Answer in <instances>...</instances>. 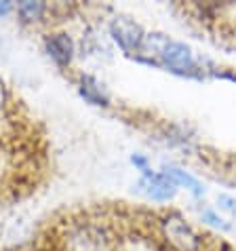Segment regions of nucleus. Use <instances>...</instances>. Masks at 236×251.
Returning a JSON list of instances; mask_svg holds the SVG:
<instances>
[{
  "mask_svg": "<svg viewBox=\"0 0 236 251\" xmlns=\"http://www.w3.org/2000/svg\"><path fill=\"white\" fill-rule=\"evenodd\" d=\"M161 222V236L166 241V245L175 251H203L205 249V239L198 234L188 222H186L179 213H169L165 215Z\"/></svg>",
  "mask_w": 236,
  "mask_h": 251,
  "instance_id": "nucleus-1",
  "label": "nucleus"
},
{
  "mask_svg": "<svg viewBox=\"0 0 236 251\" xmlns=\"http://www.w3.org/2000/svg\"><path fill=\"white\" fill-rule=\"evenodd\" d=\"M110 34H112V38L118 43V47L127 53L140 51L143 36H145L143 27L129 17H114L110 22Z\"/></svg>",
  "mask_w": 236,
  "mask_h": 251,
  "instance_id": "nucleus-2",
  "label": "nucleus"
},
{
  "mask_svg": "<svg viewBox=\"0 0 236 251\" xmlns=\"http://www.w3.org/2000/svg\"><path fill=\"white\" fill-rule=\"evenodd\" d=\"M140 192H143L152 201H169L175 194V184L165 173H154L145 169L143 179H140Z\"/></svg>",
  "mask_w": 236,
  "mask_h": 251,
  "instance_id": "nucleus-3",
  "label": "nucleus"
},
{
  "mask_svg": "<svg viewBox=\"0 0 236 251\" xmlns=\"http://www.w3.org/2000/svg\"><path fill=\"white\" fill-rule=\"evenodd\" d=\"M47 53L51 55V59L61 68H68L74 59V40L68 36L66 32H57V34H48L47 40Z\"/></svg>",
  "mask_w": 236,
  "mask_h": 251,
  "instance_id": "nucleus-4",
  "label": "nucleus"
},
{
  "mask_svg": "<svg viewBox=\"0 0 236 251\" xmlns=\"http://www.w3.org/2000/svg\"><path fill=\"white\" fill-rule=\"evenodd\" d=\"M161 59L166 68L173 70V72H186V70L194 68V55L190 51V47L184 45V43H177V40H171L169 47L165 49Z\"/></svg>",
  "mask_w": 236,
  "mask_h": 251,
  "instance_id": "nucleus-5",
  "label": "nucleus"
},
{
  "mask_svg": "<svg viewBox=\"0 0 236 251\" xmlns=\"http://www.w3.org/2000/svg\"><path fill=\"white\" fill-rule=\"evenodd\" d=\"M78 91H80V95L85 97L89 103H93V106H108V103H110L108 91L103 89V85L99 80L93 78L91 74H80Z\"/></svg>",
  "mask_w": 236,
  "mask_h": 251,
  "instance_id": "nucleus-6",
  "label": "nucleus"
},
{
  "mask_svg": "<svg viewBox=\"0 0 236 251\" xmlns=\"http://www.w3.org/2000/svg\"><path fill=\"white\" fill-rule=\"evenodd\" d=\"M165 176L169 177L175 186H177V184H184L186 188H190V190H192L194 194H198V197L205 192V188L200 186V182H198L196 177H192L190 173H186V171H182V169H177V167H166V169H165Z\"/></svg>",
  "mask_w": 236,
  "mask_h": 251,
  "instance_id": "nucleus-7",
  "label": "nucleus"
},
{
  "mask_svg": "<svg viewBox=\"0 0 236 251\" xmlns=\"http://www.w3.org/2000/svg\"><path fill=\"white\" fill-rule=\"evenodd\" d=\"M169 43H171L169 36H165L161 32H150L143 36L142 51L145 55H158V57H163V53H165V49L169 47Z\"/></svg>",
  "mask_w": 236,
  "mask_h": 251,
  "instance_id": "nucleus-8",
  "label": "nucleus"
},
{
  "mask_svg": "<svg viewBox=\"0 0 236 251\" xmlns=\"http://www.w3.org/2000/svg\"><path fill=\"white\" fill-rule=\"evenodd\" d=\"M48 13V4L45 2H22L17 4V15L24 22H38Z\"/></svg>",
  "mask_w": 236,
  "mask_h": 251,
  "instance_id": "nucleus-9",
  "label": "nucleus"
},
{
  "mask_svg": "<svg viewBox=\"0 0 236 251\" xmlns=\"http://www.w3.org/2000/svg\"><path fill=\"white\" fill-rule=\"evenodd\" d=\"M11 103H13V95L9 93V89H6L4 80L0 78V116H2V118L6 116V112H9Z\"/></svg>",
  "mask_w": 236,
  "mask_h": 251,
  "instance_id": "nucleus-10",
  "label": "nucleus"
},
{
  "mask_svg": "<svg viewBox=\"0 0 236 251\" xmlns=\"http://www.w3.org/2000/svg\"><path fill=\"white\" fill-rule=\"evenodd\" d=\"M217 203H219V207L224 209V211H228V213H236V201H234L232 197H228V194H219Z\"/></svg>",
  "mask_w": 236,
  "mask_h": 251,
  "instance_id": "nucleus-11",
  "label": "nucleus"
},
{
  "mask_svg": "<svg viewBox=\"0 0 236 251\" xmlns=\"http://www.w3.org/2000/svg\"><path fill=\"white\" fill-rule=\"evenodd\" d=\"M203 220L209 222L211 226H219V228H230V224H224V220L219 218V215H215L213 211H205L203 213Z\"/></svg>",
  "mask_w": 236,
  "mask_h": 251,
  "instance_id": "nucleus-12",
  "label": "nucleus"
},
{
  "mask_svg": "<svg viewBox=\"0 0 236 251\" xmlns=\"http://www.w3.org/2000/svg\"><path fill=\"white\" fill-rule=\"evenodd\" d=\"M13 13V4L11 2H0V19H4L6 15Z\"/></svg>",
  "mask_w": 236,
  "mask_h": 251,
  "instance_id": "nucleus-13",
  "label": "nucleus"
},
{
  "mask_svg": "<svg viewBox=\"0 0 236 251\" xmlns=\"http://www.w3.org/2000/svg\"><path fill=\"white\" fill-rule=\"evenodd\" d=\"M131 160H133V165H137V167H140V169L142 171H145V169H148V160H145L143 156H140V154H135L133 158H131Z\"/></svg>",
  "mask_w": 236,
  "mask_h": 251,
  "instance_id": "nucleus-14",
  "label": "nucleus"
}]
</instances>
